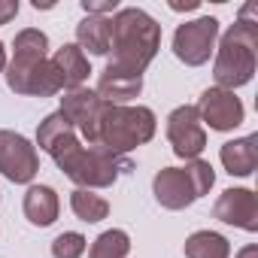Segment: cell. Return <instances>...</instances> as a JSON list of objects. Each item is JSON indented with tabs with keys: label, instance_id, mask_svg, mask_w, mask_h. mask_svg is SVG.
<instances>
[{
	"label": "cell",
	"instance_id": "4",
	"mask_svg": "<svg viewBox=\"0 0 258 258\" xmlns=\"http://www.w3.org/2000/svg\"><path fill=\"white\" fill-rule=\"evenodd\" d=\"M155 137V112L149 106H103L100 124H97V146L124 155Z\"/></svg>",
	"mask_w": 258,
	"mask_h": 258
},
{
	"label": "cell",
	"instance_id": "7",
	"mask_svg": "<svg viewBox=\"0 0 258 258\" xmlns=\"http://www.w3.org/2000/svg\"><path fill=\"white\" fill-rule=\"evenodd\" d=\"M46 52H49V37L43 31L25 28V31L16 34L13 61L7 64V85H10V91H16V94L25 91V82H28L31 70L46 61Z\"/></svg>",
	"mask_w": 258,
	"mask_h": 258
},
{
	"label": "cell",
	"instance_id": "2",
	"mask_svg": "<svg viewBox=\"0 0 258 258\" xmlns=\"http://www.w3.org/2000/svg\"><path fill=\"white\" fill-rule=\"evenodd\" d=\"M161 46V25L137 7H124L112 16V43H109V61L103 73L115 76H140L152 64Z\"/></svg>",
	"mask_w": 258,
	"mask_h": 258
},
{
	"label": "cell",
	"instance_id": "9",
	"mask_svg": "<svg viewBox=\"0 0 258 258\" xmlns=\"http://www.w3.org/2000/svg\"><path fill=\"white\" fill-rule=\"evenodd\" d=\"M103 100L97 97V91H88L85 85L82 88H73L61 97V115L73 124V131L82 134V140L88 146H97V124H100V115H103Z\"/></svg>",
	"mask_w": 258,
	"mask_h": 258
},
{
	"label": "cell",
	"instance_id": "20",
	"mask_svg": "<svg viewBox=\"0 0 258 258\" xmlns=\"http://www.w3.org/2000/svg\"><path fill=\"white\" fill-rule=\"evenodd\" d=\"M127 252H131V237L118 228H112V231H103L91 243L88 258H127Z\"/></svg>",
	"mask_w": 258,
	"mask_h": 258
},
{
	"label": "cell",
	"instance_id": "8",
	"mask_svg": "<svg viewBox=\"0 0 258 258\" xmlns=\"http://www.w3.org/2000/svg\"><path fill=\"white\" fill-rule=\"evenodd\" d=\"M40 170V155L28 137L16 131H0V173L16 185H28Z\"/></svg>",
	"mask_w": 258,
	"mask_h": 258
},
{
	"label": "cell",
	"instance_id": "3",
	"mask_svg": "<svg viewBox=\"0 0 258 258\" xmlns=\"http://www.w3.org/2000/svg\"><path fill=\"white\" fill-rule=\"evenodd\" d=\"M255 64H258V22L240 19L219 40L213 76H216L219 88L234 91V88L252 82Z\"/></svg>",
	"mask_w": 258,
	"mask_h": 258
},
{
	"label": "cell",
	"instance_id": "5",
	"mask_svg": "<svg viewBox=\"0 0 258 258\" xmlns=\"http://www.w3.org/2000/svg\"><path fill=\"white\" fill-rule=\"evenodd\" d=\"M216 182L210 161H188L185 167H164L152 179V195L164 210H185L198 198H204Z\"/></svg>",
	"mask_w": 258,
	"mask_h": 258
},
{
	"label": "cell",
	"instance_id": "11",
	"mask_svg": "<svg viewBox=\"0 0 258 258\" xmlns=\"http://www.w3.org/2000/svg\"><path fill=\"white\" fill-rule=\"evenodd\" d=\"M195 109H198V118L210 124V131H234V127L243 124V115H246L240 97L228 88H219V85L207 88Z\"/></svg>",
	"mask_w": 258,
	"mask_h": 258
},
{
	"label": "cell",
	"instance_id": "18",
	"mask_svg": "<svg viewBox=\"0 0 258 258\" xmlns=\"http://www.w3.org/2000/svg\"><path fill=\"white\" fill-rule=\"evenodd\" d=\"M185 258H231V243L216 231H195L185 240Z\"/></svg>",
	"mask_w": 258,
	"mask_h": 258
},
{
	"label": "cell",
	"instance_id": "25",
	"mask_svg": "<svg viewBox=\"0 0 258 258\" xmlns=\"http://www.w3.org/2000/svg\"><path fill=\"white\" fill-rule=\"evenodd\" d=\"M170 10L182 13V10H198V0H188V4H170Z\"/></svg>",
	"mask_w": 258,
	"mask_h": 258
},
{
	"label": "cell",
	"instance_id": "26",
	"mask_svg": "<svg viewBox=\"0 0 258 258\" xmlns=\"http://www.w3.org/2000/svg\"><path fill=\"white\" fill-rule=\"evenodd\" d=\"M7 70V49H4V43H0V73Z\"/></svg>",
	"mask_w": 258,
	"mask_h": 258
},
{
	"label": "cell",
	"instance_id": "24",
	"mask_svg": "<svg viewBox=\"0 0 258 258\" xmlns=\"http://www.w3.org/2000/svg\"><path fill=\"white\" fill-rule=\"evenodd\" d=\"M237 258H258V246H243L237 252Z\"/></svg>",
	"mask_w": 258,
	"mask_h": 258
},
{
	"label": "cell",
	"instance_id": "23",
	"mask_svg": "<svg viewBox=\"0 0 258 258\" xmlns=\"http://www.w3.org/2000/svg\"><path fill=\"white\" fill-rule=\"evenodd\" d=\"M19 16V0H0V25H10Z\"/></svg>",
	"mask_w": 258,
	"mask_h": 258
},
{
	"label": "cell",
	"instance_id": "6",
	"mask_svg": "<svg viewBox=\"0 0 258 258\" xmlns=\"http://www.w3.org/2000/svg\"><path fill=\"white\" fill-rule=\"evenodd\" d=\"M219 40V22L213 16H201L195 22H185L176 28L173 34V55L188 64V67H201L210 61L213 49Z\"/></svg>",
	"mask_w": 258,
	"mask_h": 258
},
{
	"label": "cell",
	"instance_id": "16",
	"mask_svg": "<svg viewBox=\"0 0 258 258\" xmlns=\"http://www.w3.org/2000/svg\"><path fill=\"white\" fill-rule=\"evenodd\" d=\"M109 43H112V19L106 16H85L76 25V46L91 55H109Z\"/></svg>",
	"mask_w": 258,
	"mask_h": 258
},
{
	"label": "cell",
	"instance_id": "22",
	"mask_svg": "<svg viewBox=\"0 0 258 258\" xmlns=\"http://www.w3.org/2000/svg\"><path fill=\"white\" fill-rule=\"evenodd\" d=\"M82 13L85 16H106V13H118L115 0H82Z\"/></svg>",
	"mask_w": 258,
	"mask_h": 258
},
{
	"label": "cell",
	"instance_id": "13",
	"mask_svg": "<svg viewBox=\"0 0 258 258\" xmlns=\"http://www.w3.org/2000/svg\"><path fill=\"white\" fill-rule=\"evenodd\" d=\"M52 67L58 70V76H61V85L67 88V91H73V88H82L85 85V79H88V73H91V67H88V58H85V52L76 46V43H67V46H61L52 58Z\"/></svg>",
	"mask_w": 258,
	"mask_h": 258
},
{
	"label": "cell",
	"instance_id": "12",
	"mask_svg": "<svg viewBox=\"0 0 258 258\" xmlns=\"http://www.w3.org/2000/svg\"><path fill=\"white\" fill-rule=\"evenodd\" d=\"M213 216L225 225L255 234L258 231V198L252 188H225L213 207Z\"/></svg>",
	"mask_w": 258,
	"mask_h": 258
},
{
	"label": "cell",
	"instance_id": "10",
	"mask_svg": "<svg viewBox=\"0 0 258 258\" xmlns=\"http://www.w3.org/2000/svg\"><path fill=\"white\" fill-rule=\"evenodd\" d=\"M167 140L179 158L185 161L201 158V152L207 149V131H204L195 106H176L167 115Z\"/></svg>",
	"mask_w": 258,
	"mask_h": 258
},
{
	"label": "cell",
	"instance_id": "14",
	"mask_svg": "<svg viewBox=\"0 0 258 258\" xmlns=\"http://www.w3.org/2000/svg\"><path fill=\"white\" fill-rule=\"evenodd\" d=\"M219 158H222V164L231 176H252V170L258 164V134L225 143Z\"/></svg>",
	"mask_w": 258,
	"mask_h": 258
},
{
	"label": "cell",
	"instance_id": "15",
	"mask_svg": "<svg viewBox=\"0 0 258 258\" xmlns=\"http://www.w3.org/2000/svg\"><path fill=\"white\" fill-rule=\"evenodd\" d=\"M58 210H61V201L52 185H31L25 191V216L31 225L49 228L58 219Z\"/></svg>",
	"mask_w": 258,
	"mask_h": 258
},
{
	"label": "cell",
	"instance_id": "17",
	"mask_svg": "<svg viewBox=\"0 0 258 258\" xmlns=\"http://www.w3.org/2000/svg\"><path fill=\"white\" fill-rule=\"evenodd\" d=\"M143 91L140 76H115V73H100L97 79V97L109 106H124Z\"/></svg>",
	"mask_w": 258,
	"mask_h": 258
},
{
	"label": "cell",
	"instance_id": "21",
	"mask_svg": "<svg viewBox=\"0 0 258 258\" xmlns=\"http://www.w3.org/2000/svg\"><path fill=\"white\" fill-rule=\"evenodd\" d=\"M88 249V240L79 231H64L52 240V255L55 258H82Z\"/></svg>",
	"mask_w": 258,
	"mask_h": 258
},
{
	"label": "cell",
	"instance_id": "19",
	"mask_svg": "<svg viewBox=\"0 0 258 258\" xmlns=\"http://www.w3.org/2000/svg\"><path fill=\"white\" fill-rule=\"evenodd\" d=\"M70 210L76 213V219H82V222H88V225L103 222V219L109 216V204H106L100 195L88 191V188H76V191L70 195Z\"/></svg>",
	"mask_w": 258,
	"mask_h": 258
},
{
	"label": "cell",
	"instance_id": "1",
	"mask_svg": "<svg viewBox=\"0 0 258 258\" xmlns=\"http://www.w3.org/2000/svg\"><path fill=\"white\" fill-rule=\"evenodd\" d=\"M37 146L52 155V161L61 167V173L76 182L79 188H106L112 185L121 173L131 170V161L124 155H112L100 146H82L79 134L73 131V124L61 115L52 112L40 121L37 127Z\"/></svg>",
	"mask_w": 258,
	"mask_h": 258
}]
</instances>
